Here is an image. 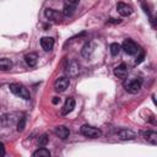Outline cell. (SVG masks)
I'll list each match as a JSON object with an SVG mask.
<instances>
[{
  "instance_id": "3",
  "label": "cell",
  "mask_w": 157,
  "mask_h": 157,
  "mask_svg": "<svg viewBox=\"0 0 157 157\" xmlns=\"http://www.w3.org/2000/svg\"><path fill=\"white\" fill-rule=\"evenodd\" d=\"M121 48L124 49V52L126 53V54H129V55H135L140 49H139V45L134 42V40H131V39H125L124 40V43H123V45H121Z\"/></svg>"
},
{
  "instance_id": "8",
  "label": "cell",
  "mask_w": 157,
  "mask_h": 157,
  "mask_svg": "<svg viewBox=\"0 0 157 157\" xmlns=\"http://www.w3.org/2000/svg\"><path fill=\"white\" fill-rule=\"evenodd\" d=\"M118 137L120 140H132L136 137V134L130 129H120L118 131Z\"/></svg>"
},
{
  "instance_id": "2",
  "label": "cell",
  "mask_w": 157,
  "mask_h": 157,
  "mask_svg": "<svg viewBox=\"0 0 157 157\" xmlns=\"http://www.w3.org/2000/svg\"><path fill=\"white\" fill-rule=\"evenodd\" d=\"M80 132L86 136V137H91V139H96V137H99L102 136V131L94 126H91V125H82L81 129H80Z\"/></svg>"
},
{
  "instance_id": "16",
  "label": "cell",
  "mask_w": 157,
  "mask_h": 157,
  "mask_svg": "<svg viewBox=\"0 0 157 157\" xmlns=\"http://www.w3.org/2000/svg\"><path fill=\"white\" fill-rule=\"evenodd\" d=\"M142 135H144V136H145V139H146L147 141H150L152 145H156V144H157V134H156L155 131L148 130V131L142 132Z\"/></svg>"
},
{
  "instance_id": "6",
  "label": "cell",
  "mask_w": 157,
  "mask_h": 157,
  "mask_svg": "<svg viewBox=\"0 0 157 157\" xmlns=\"http://www.w3.org/2000/svg\"><path fill=\"white\" fill-rule=\"evenodd\" d=\"M80 71V64L76 60H71L66 65V74L69 76H76Z\"/></svg>"
},
{
  "instance_id": "14",
  "label": "cell",
  "mask_w": 157,
  "mask_h": 157,
  "mask_svg": "<svg viewBox=\"0 0 157 157\" xmlns=\"http://www.w3.org/2000/svg\"><path fill=\"white\" fill-rule=\"evenodd\" d=\"M25 61H26V64L28 65V66H36V64H37V61H38V55L36 54V53H29V54H26V56H25Z\"/></svg>"
},
{
  "instance_id": "20",
  "label": "cell",
  "mask_w": 157,
  "mask_h": 157,
  "mask_svg": "<svg viewBox=\"0 0 157 157\" xmlns=\"http://www.w3.org/2000/svg\"><path fill=\"white\" fill-rule=\"evenodd\" d=\"M109 49H110V54L112 55H118L120 53V50H121V47L118 43H112L110 47H109Z\"/></svg>"
},
{
  "instance_id": "23",
  "label": "cell",
  "mask_w": 157,
  "mask_h": 157,
  "mask_svg": "<svg viewBox=\"0 0 157 157\" xmlns=\"http://www.w3.org/2000/svg\"><path fill=\"white\" fill-rule=\"evenodd\" d=\"M5 156V147H4V144L0 142V157H4Z\"/></svg>"
},
{
  "instance_id": "21",
  "label": "cell",
  "mask_w": 157,
  "mask_h": 157,
  "mask_svg": "<svg viewBox=\"0 0 157 157\" xmlns=\"http://www.w3.org/2000/svg\"><path fill=\"white\" fill-rule=\"evenodd\" d=\"M48 144V135L43 134L39 139H38V147H44Z\"/></svg>"
},
{
  "instance_id": "10",
  "label": "cell",
  "mask_w": 157,
  "mask_h": 157,
  "mask_svg": "<svg viewBox=\"0 0 157 157\" xmlns=\"http://www.w3.org/2000/svg\"><path fill=\"white\" fill-rule=\"evenodd\" d=\"M40 45H42L43 50L49 52L54 47V39L52 37H43V38H40Z\"/></svg>"
},
{
  "instance_id": "24",
  "label": "cell",
  "mask_w": 157,
  "mask_h": 157,
  "mask_svg": "<svg viewBox=\"0 0 157 157\" xmlns=\"http://www.w3.org/2000/svg\"><path fill=\"white\" fill-rule=\"evenodd\" d=\"M66 1H67V4H69V5H74V6H75L76 4H78V2H80V0H66Z\"/></svg>"
},
{
  "instance_id": "25",
  "label": "cell",
  "mask_w": 157,
  "mask_h": 157,
  "mask_svg": "<svg viewBox=\"0 0 157 157\" xmlns=\"http://www.w3.org/2000/svg\"><path fill=\"white\" fill-rule=\"evenodd\" d=\"M142 60H144V53H141V55H140V56L136 59V61H135V63H136V64H139V63H141Z\"/></svg>"
},
{
  "instance_id": "7",
  "label": "cell",
  "mask_w": 157,
  "mask_h": 157,
  "mask_svg": "<svg viewBox=\"0 0 157 157\" xmlns=\"http://www.w3.org/2000/svg\"><path fill=\"white\" fill-rule=\"evenodd\" d=\"M117 10L121 16H130L132 13V7L125 2H118L117 4Z\"/></svg>"
},
{
  "instance_id": "26",
  "label": "cell",
  "mask_w": 157,
  "mask_h": 157,
  "mask_svg": "<svg viewBox=\"0 0 157 157\" xmlns=\"http://www.w3.org/2000/svg\"><path fill=\"white\" fill-rule=\"evenodd\" d=\"M52 102H53V104H58L60 102V98L59 97H53V101Z\"/></svg>"
},
{
  "instance_id": "12",
  "label": "cell",
  "mask_w": 157,
  "mask_h": 157,
  "mask_svg": "<svg viewBox=\"0 0 157 157\" xmlns=\"http://www.w3.org/2000/svg\"><path fill=\"white\" fill-rule=\"evenodd\" d=\"M54 131H55V134H56L60 139H63V140L67 139L69 135H70V130H69L65 125H59V126H56Z\"/></svg>"
},
{
  "instance_id": "11",
  "label": "cell",
  "mask_w": 157,
  "mask_h": 157,
  "mask_svg": "<svg viewBox=\"0 0 157 157\" xmlns=\"http://www.w3.org/2000/svg\"><path fill=\"white\" fill-rule=\"evenodd\" d=\"M114 75L118 77V78H125L128 76V69H126V65L125 64H120L118 65L115 69H114Z\"/></svg>"
},
{
  "instance_id": "1",
  "label": "cell",
  "mask_w": 157,
  "mask_h": 157,
  "mask_svg": "<svg viewBox=\"0 0 157 157\" xmlns=\"http://www.w3.org/2000/svg\"><path fill=\"white\" fill-rule=\"evenodd\" d=\"M9 88H10V91H11L13 94H16V96L20 97V98H23V99H29V98H31L29 91H28L23 85H20V83H11V85H9Z\"/></svg>"
},
{
  "instance_id": "22",
  "label": "cell",
  "mask_w": 157,
  "mask_h": 157,
  "mask_svg": "<svg viewBox=\"0 0 157 157\" xmlns=\"http://www.w3.org/2000/svg\"><path fill=\"white\" fill-rule=\"evenodd\" d=\"M25 125H26V118L22 117V118H20V120H18V124H17V131H23Z\"/></svg>"
},
{
  "instance_id": "19",
  "label": "cell",
  "mask_w": 157,
  "mask_h": 157,
  "mask_svg": "<svg viewBox=\"0 0 157 157\" xmlns=\"http://www.w3.org/2000/svg\"><path fill=\"white\" fill-rule=\"evenodd\" d=\"M75 12V6L74 5H65V7H64V10H63V15L64 16H66V17H70V16H72V13Z\"/></svg>"
},
{
  "instance_id": "18",
  "label": "cell",
  "mask_w": 157,
  "mask_h": 157,
  "mask_svg": "<svg viewBox=\"0 0 157 157\" xmlns=\"http://www.w3.org/2000/svg\"><path fill=\"white\" fill-rule=\"evenodd\" d=\"M49 156H50V152L45 147H40L33 152V157H49Z\"/></svg>"
},
{
  "instance_id": "17",
  "label": "cell",
  "mask_w": 157,
  "mask_h": 157,
  "mask_svg": "<svg viewBox=\"0 0 157 157\" xmlns=\"http://www.w3.org/2000/svg\"><path fill=\"white\" fill-rule=\"evenodd\" d=\"M11 67H12V61H11L10 59H7V58L0 59V70L7 71V70H10Z\"/></svg>"
},
{
  "instance_id": "9",
  "label": "cell",
  "mask_w": 157,
  "mask_h": 157,
  "mask_svg": "<svg viewBox=\"0 0 157 157\" xmlns=\"http://www.w3.org/2000/svg\"><path fill=\"white\" fill-rule=\"evenodd\" d=\"M74 108H75V99L71 98V97H69V98L65 101V104H64L63 108H61V114H63V115H66V114L71 113V112L74 110Z\"/></svg>"
},
{
  "instance_id": "5",
  "label": "cell",
  "mask_w": 157,
  "mask_h": 157,
  "mask_svg": "<svg viewBox=\"0 0 157 157\" xmlns=\"http://www.w3.org/2000/svg\"><path fill=\"white\" fill-rule=\"evenodd\" d=\"M141 81L140 80H137V78H134V80H130L128 83H126V91L129 92V93H132V94H135V93H137V92H140V90H141Z\"/></svg>"
},
{
  "instance_id": "15",
  "label": "cell",
  "mask_w": 157,
  "mask_h": 157,
  "mask_svg": "<svg viewBox=\"0 0 157 157\" xmlns=\"http://www.w3.org/2000/svg\"><path fill=\"white\" fill-rule=\"evenodd\" d=\"M92 52H93V44H92L91 42H87V43L82 47V49H81V55H82L83 58H90L91 54H92Z\"/></svg>"
},
{
  "instance_id": "4",
  "label": "cell",
  "mask_w": 157,
  "mask_h": 157,
  "mask_svg": "<svg viewBox=\"0 0 157 157\" xmlns=\"http://www.w3.org/2000/svg\"><path fill=\"white\" fill-rule=\"evenodd\" d=\"M70 85V78L67 76H61L55 80L54 82V90L56 92H64Z\"/></svg>"
},
{
  "instance_id": "13",
  "label": "cell",
  "mask_w": 157,
  "mask_h": 157,
  "mask_svg": "<svg viewBox=\"0 0 157 157\" xmlns=\"http://www.w3.org/2000/svg\"><path fill=\"white\" fill-rule=\"evenodd\" d=\"M44 13H45L47 18L53 20V21H60V18H61V13L54 9H47Z\"/></svg>"
}]
</instances>
